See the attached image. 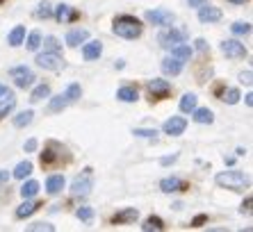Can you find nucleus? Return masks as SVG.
<instances>
[{"instance_id":"nucleus-37","label":"nucleus","mask_w":253,"mask_h":232,"mask_svg":"<svg viewBox=\"0 0 253 232\" xmlns=\"http://www.w3.org/2000/svg\"><path fill=\"white\" fill-rule=\"evenodd\" d=\"M57 153L53 151V148H46V151L42 153V164L43 166H48V164H53V162H57Z\"/></svg>"},{"instance_id":"nucleus-32","label":"nucleus","mask_w":253,"mask_h":232,"mask_svg":"<svg viewBox=\"0 0 253 232\" xmlns=\"http://www.w3.org/2000/svg\"><path fill=\"white\" fill-rule=\"evenodd\" d=\"M14 107H16V100H14V96H5V98L0 100V118L9 114Z\"/></svg>"},{"instance_id":"nucleus-29","label":"nucleus","mask_w":253,"mask_h":232,"mask_svg":"<svg viewBox=\"0 0 253 232\" xmlns=\"http://www.w3.org/2000/svg\"><path fill=\"white\" fill-rule=\"evenodd\" d=\"M64 96H66V100H69V105H71V103H76V100L83 96V89H80V84H78V82H71L69 87H66Z\"/></svg>"},{"instance_id":"nucleus-14","label":"nucleus","mask_w":253,"mask_h":232,"mask_svg":"<svg viewBox=\"0 0 253 232\" xmlns=\"http://www.w3.org/2000/svg\"><path fill=\"white\" fill-rule=\"evenodd\" d=\"M137 216H139V212H137L135 207H126V209H121V212H117V214L112 216V223H114V226H121V223H132Z\"/></svg>"},{"instance_id":"nucleus-46","label":"nucleus","mask_w":253,"mask_h":232,"mask_svg":"<svg viewBox=\"0 0 253 232\" xmlns=\"http://www.w3.org/2000/svg\"><path fill=\"white\" fill-rule=\"evenodd\" d=\"M196 48H199L201 52H206V50H208V43H206V39H196Z\"/></svg>"},{"instance_id":"nucleus-16","label":"nucleus","mask_w":253,"mask_h":232,"mask_svg":"<svg viewBox=\"0 0 253 232\" xmlns=\"http://www.w3.org/2000/svg\"><path fill=\"white\" fill-rule=\"evenodd\" d=\"M89 39V32L84 28H78V30H71L69 35H66V46L76 48L80 46V43H84V41Z\"/></svg>"},{"instance_id":"nucleus-40","label":"nucleus","mask_w":253,"mask_h":232,"mask_svg":"<svg viewBox=\"0 0 253 232\" xmlns=\"http://www.w3.org/2000/svg\"><path fill=\"white\" fill-rule=\"evenodd\" d=\"M76 216L80 221H91L94 219V209L91 207H80V209H76Z\"/></svg>"},{"instance_id":"nucleus-12","label":"nucleus","mask_w":253,"mask_h":232,"mask_svg":"<svg viewBox=\"0 0 253 232\" xmlns=\"http://www.w3.org/2000/svg\"><path fill=\"white\" fill-rule=\"evenodd\" d=\"M183 59L176 57V55H171V57H165L162 59V71H165L167 76H178L180 71H183Z\"/></svg>"},{"instance_id":"nucleus-36","label":"nucleus","mask_w":253,"mask_h":232,"mask_svg":"<svg viewBox=\"0 0 253 232\" xmlns=\"http://www.w3.org/2000/svg\"><path fill=\"white\" fill-rule=\"evenodd\" d=\"M37 18H50L53 16V7H50V2H42V5L37 7Z\"/></svg>"},{"instance_id":"nucleus-3","label":"nucleus","mask_w":253,"mask_h":232,"mask_svg":"<svg viewBox=\"0 0 253 232\" xmlns=\"http://www.w3.org/2000/svg\"><path fill=\"white\" fill-rule=\"evenodd\" d=\"M91 187H94V178H91V168H84L83 175H78L76 180L71 182V196H89V192H91Z\"/></svg>"},{"instance_id":"nucleus-18","label":"nucleus","mask_w":253,"mask_h":232,"mask_svg":"<svg viewBox=\"0 0 253 232\" xmlns=\"http://www.w3.org/2000/svg\"><path fill=\"white\" fill-rule=\"evenodd\" d=\"M66 187V180H64V175H50L46 180V192L50 193V196H55V193H59L62 189Z\"/></svg>"},{"instance_id":"nucleus-22","label":"nucleus","mask_w":253,"mask_h":232,"mask_svg":"<svg viewBox=\"0 0 253 232\" xmlns=\"http://www.w3.org/2000/svg\"><path fill=\"white\" fill-rule=\"evenodd\" d=\"M141 230L144 232H162L165 230V221L160 219V216H148L146 221H144V226H141Z\"/></svg>"},{"instance_id":"nucleus-8","label":"nucleus","mask_w":253,"mask_h":232,"mask_svg":"<svg viewBox=\"0 0 253 232\" xmlns=\"http://www.w3.org/2000/svg\"><path fill=\"white\" fill-rule=\"evenodd\" d=\"M221 52H224L228 59H244L247 57V48H244V43H240L237 39L221 41Z\"/></svg>"},{"instance_id":"nucleus-28","label":"nucleus","mask_w":253,"mask_h":232,"mask_svg":"<svg viewBox=\"0 0 253 232\" xmlns=\"http://www.w3.org/2000/svg\"><path fill=\"white\" fill-rule=\"evenodd\" d=\"M37 193H39V182L37 180H28L23 187H21V196H23V200L25 198H35Z\"/></svg>"},{"instance_id":"nucleus-2","label":"nucleus","mask_w":253,"mask_h":232,"mask_svg":"<svg viewBox=\"0 0 253 232\" xmlns=\"http://www.w3.org/2000/svg\"><path fill=\"white\" fill-rule=\"evenodd\" d=\"M214 182L224 189H230V192H244L249 187V178L242 171H221V173H217Z\"/></svg>"},{"instance_id":"nucleus-20","label":"nucleus","mask_w":253,"mask_h":232,"mask_svg":"<svg viewBox=\"0 0 253 232\" xmlns=\"http://www.w3.org/2000/svg\"><path fill=\"white\" fill-rule=\"evenodd\" d=\"M192 114H194V121L201 123V125H210V123L214 121V114H212V110H208V107H196Z\"/></svg>"},{"instance_id":"nucleus-10","label":"nucleus","mask_w":253,"mask_h":232,"mask_svg":"<svg viewBox=\"0 0 253 232\" xmlns=\"http://www.w3.org/2000/svg\"><path fill=\"white\" fill-rule=\"evenodd\" d=\"M185 128H187V118H183V116H171L169 121H165V125H162V132L169 134V137H180V134L185 132Z\"/></svg>"},{"instance_id":"nucleus-51","label":"nucleus","mask_w":253,"mask_h":232,"mask_svg":"<svg viewBox=\"0 0 253 232\" xmlns=\"http://www.w3.org/2000/svg\"><path fill=\"white\" fill-rule=\"evenodd\" d=\"M244 98H247V105H249V107H251V105H253V93H247Z\"/></svg>"},{"instance_id":"nucleus-35","label":"nucleus","mask_w":253,"mask_h":232,"mask_svg":"<svg viewBox=\"0 0 253 232\" xmlns=\"http://www.w3.org/2000/svg\"><path fill=\"white\" fill-rule=\"evenodd\" d=\"M43 48H46L48 52H59L62 50V43H59L55 37H46V39H43Z\"/></svg>"},{"instance_id":"nucleus-30","label":"nucleus","mask_w":253,"mask_h":232,"mask_svg":"<svg viewBox=\"0 0 253 232\" xmlns=\"http://www.w3.org/2000/svg\"><path fill=\"white\" fill-rule=\"evenodd\" d=\"M30 173H32V162H28V159L21 162L16 168H14V178H18V180H25Z\"/></svg>"},{"instance_id":"nucleus-49","label":"nucleus","mask_w":253,"mask_h":232,"mask_svg":"<svg viewBox=\"0 0 253 232\" xmlns=\"http://www.w3.org/2000/svg\"><path fill=\"white\" fill-rule=\"evenodd\" d=\"M5 96H12V91H9L5 84H0V98H5Z\"/></svg>"},{"instance_id":"nucleus-4","label":"nucleus","mask_w":253,"mask_h":232,"mask_svg":"<svg viewBox=\"0 0 253 232\" xmlns=\"http://www.w3.org/2000/svg\"><path fill=\"white\" fill-rule=\"evenodd\" d=\"M37 66H39V69H43V71H55V73H57V71H62L64 69V59L59 57V52H42V55H37Z\"/></svg>"},{"instance_id":"nucleus-26","label":"nucleus","mask_w":253,"mask_h":232,"mask_svg":"<svg viewBox=\"0 0 253 232\" xmlns=\"http://www.w3.org/2000/svg\"><path fill=\"white\" fill-rule=\"evenodd\" d=\"M171 55H176V57H180L183 62H187L189 57H192V48H189V43H176V46L171 48Z\"/></svg>"},{"instance_id":"nucleus-44","label":"nucleus","mask_w":253,"mask_h":232,"mask_svg":"<svg viewBox=\"0 0 253 232\" xmlns=\"http://www.w3.org/2000/svg\"><path fill=\"white\" fill-rule=\"evenodd\" d=\"M37 146H39V144H37V139H28V141H25V151H28V153H35Z\"/></svg>"},{"instance_id":"nucleus-1","label":"nucleus","mask_w":253,"mask_h":232,"mask_svg":"<svg viewBox=\"0 0 253 232\" xmlns=\"http://www.w3.org/2000/svg\"><path fill=\"white\" fill-rule=\"evenodd\" d=\"M141 30H144V25H141L139 18L128 16V14L114 18V23H112V32L117 37H124V39H137L141 35Z\"/></svg>"},{"instance_id":"nucleus-39","label":"nucleus","mask_w":253,"mask_h":232,"mask_svg":"<svg viewBox=\"0 0 253 232\" xmlns=\"http://www.w3.org/2000/svg\"><path fill=\"white\" fill-rule=\"evenodd\" d=\"M28 232H55V226H50V223H35V226H28Z\"/></svg>"},{"instance_id":"nucleus-15","label":"nucleus","mask_w":253,"mask_h":232,"mask_svg":"<svg viewBox=\"0 0 253 232\" xmlns=\"http://www.w3.org/2000/svg\"><path fill=\"white\" fill-rule=\"evenodd\" d=\"M160 189H162L165 193L183 192V189H185V182L180 180V178H176V175H171V178H165V180L160 182Z\"/></svg>"},{"instance_id":"nucleus-7","label":"nucleus","mask_w":253,"mask_h":232,"mask_svg":"<svg viewBox=\"0 0 253 232\" xmlns=\"http://www.w3.org/2000/svg\"><path fill=\"white\" fill-rule=\"evenodd\" d=\"M183 39H185V35L180 32V30L173 28V25H167V30H162V32H160V37H158L160 46L167 48V50H171V48L176 46V43H180Z\"/></svg>"},{"instance_id":"nucleus-47","label":"nucleus","mask_w":253,"mask_h":232,"mask_svg":"<svg viewBox=\"0 0 253 232\" xmlns=\"http://www.w3.org/2000/svg\"><path fill=\"white\" fill-rule=\"evenodd\" d=\"M206 2H208V0H187V5L189 7H196V9H199L201 5H206Z\"/></svg>"},{"instance_id":"nucleus-42","label":"nucleus","mask_w":253,"mask_h":232,"mask_svg":"<svg viewBox=\"0 0 253 232\" xmlns=\"http://www.w3.org/2000/svg\"><path fill=\"white\" fill-rule=\"evenodd\" d=\"M240 82H242V84H251V82H253V73H251V71H242V73H240Z\"/></svg>"},{"instance_id":"nucleus-9","label":"nucleus","mask_w":253,"mask_h":232,"mask_svg":"<svg viewBox=\"0 0 253 232\" xmlns=\"http://www.w3.org/2000/svg\"><path fill=\"white\" fill-rule=\"evenodd\" d=\"M148 93H151V98H155V100L167 98V96L171 93V82L169 80H160V77H153V80L148 82Z\"/></svg>"},{"instance_id":"nucleus-45","label":"nucleus","mask_w":253,"mask_h":232,"mask_svg":"<svg viewBox=\"0 0 253 232\" xmlns=\"http://www.w3.org/2000/svg\"><path fill=\"white\" fill-rule=\"evenodd\" d=\"M203 223H206V216H203V214H199L194 221H192V226H194V228H201Z\"/></svg>"},{"instance_id":"nucleus-38","label":"nucleus","mask_w":253,"mask_h":232,"mask_svg":"<svg viewBox=\"0 0 253 232\" xmlns=\"http://www.w3.org/2000/svg\"><path fill=\"white\" fill-rule=\"evenodd\" d=\"M132 134H135V137H144V139H155V137H158V130H148V128H137V130H132Z\"/></svg>"},{"instance_id":"nucleus-24","label":"nucleus","mask_w":253,"mask_h":232,"mask_svg":"<svg viewBox=\"0 0 253 232\" xmlns=\"http://www.w3.org/2000/svg\"><path fill=\"white\" fill-rule=\"evenodd\" d=\"M37 209H39V205H37V203H30V198H25V203L16 209V219H28V216L35 214Z\"/></svg>"},{"instance_id":"nucleus-34","label":"nucleus","mask_w":253,"mask_h":232,"mask_svg":"<svg viewBox=\"0 0 253 232\" xmlns=\"http://www.w3.org/2000/svg\"><path fill=\"white\" fill-rule=\"evenodd\" d=\"M221 100L228 105H235L237 100H240V91H237V89H226V91L221 93Z\"/></svg>"},{"instance_id":"nucleus-25","label":"nucleus","mask_w":253,"mask_h":232,"mask_svg":"<svg viewBox=\"0 0 253 232\" xmlns=\"http://www.w3.org/2000/svg\"><path fill=\"white\" fill-rule=\"evenodd\" d=\"M43 98H50V87L48 84H37L35 89H32V93H30V100L32 103H39V100Z\"/></svg>"},{"instance_id":"nucleus-50","label":"nucleus","mask_w":253,"mask_h":232,"mask_svg":"<svg viewBox=\"0 0 253 232\" xmlns=\"http://www.w3.org/2000/svg\"><path fill=\"white\" fill-rule=\"evenodd\" d=\"M176 159H178V155H171V157H162V164H165V166H167V164L176 162Z\"/></svg>"},{"instance_id":"nucleus-17","label":"nucleus","mask_w":253,"mask_h":232,"mask_svg":"<svg viewBox=\"0 0 253 232\" xmlns=\"http://www.w3.org/2000/svg\"><path fill=\"white\" fill-rule=\"evenodd\" d=\"M55 18H57L59 23H69V21H76L78 18V12L71 5H59L55 9Z\"/></svg>"},{"instance_id":"nucleus-23","label":"nucleus","mask_w":253,"mask_h":232,"mask_svg":"<svg viewBox=\"0 0 253 232\" xmlns=\"http://www.w3.org/2000/svg\"><path fill=\"white\" fill-rule=\"evenodd\" d=\"M7 41H9V46H14V48L21 46V43L25 41V28H23V25H16V28L9 32V39H7Z\"/></svg>"},{"instance_id":"nucleus-6","label":"nucleus","mask_w":253,"mask_h":232,"mask_svg":"<svg viewBox=\"0 0 253 232\" xmlns=\"http://www.w3.org/2000/svg\"><path fill=\"white\" fill-rule=\"evenodd\" d=\"M146 21H148V23H153V25H162V28H167V25H173L176 14L169 12V9L158 7V9H148V12H146Z\"/></svg>"},{"instance_id":"nucleus-31","label":"nucleus","mask_w":253,"mask_h":232,"mask_svg":"<svg viewBox=\"0 0 253 232\" xmlns=\"http://www.w3.org/2000/svg\"><path fill=\"white\" fill-rule=\"evenodd\" d=\"M25 43V48H28V50H39V46H42V35H39V32H30L28 35V39L23 41Z\"/></svg>"},{"instance_id":"nucleus-48","label":"nucleus","mask_w":253,"mask_h":232,"mask_svg":"<svg viewBox=\"0 0 253 232\" xmlns=\"http://www.w3.org/2000/svg\"><path fill=\"white\" fill-rule=\"evenodd\" d=\"M9 180V173H7L5 168H0V185H2V182H7Z\"/></svg>"},{"instance_id":"nucleus-13","label":"nucleus","mask_w":253,"mask_h":232,"mask_svg":"<svg viewBox=\"0 0 253 232\" xmlns=\"http://www.w3.org/2000/svg\"><path fill=\"white\" fill-rule=\"evenodd\" d=\"M100 55H103V43H100V41H89V43H84L83 57L87 59V62H94Z\"/></svg>"},{"instance_id":"nucleus-33","label":"nucleus","mask_w":253,"mask_h":232,"mask_svg":"<svg viewBox=\"0 0 253 232\" xmlns=\"http://www.w3.org/2000/svg\"><path fill=\"white\" fill-rule=\"evenodd\" d=\"M66 105H69V100H66V96L64 93H59V96H55V98H50V105H48V107H50V112H62L66 107Z\"/></svg>"},{"instance_id":"nucleus-21","label":"nucleus","mask_w":253,"mask_h":232,"mask_svg":"<svg viewBox=\"0 0 253 232\" xmlns=\"http://www.w3.org/2000/svg\"><path fill=\"white\" fill-rule=\"evenodd\" d=\"M196 103H199V98H196L194 93H185L183 98H180V103H178V107H180V112H185V114H192V112L196 110Z\"/></svg>"},{"instance_id":"nucleus-41","label":"nucleus","mask_w":253,"mask_h":232,"mask_svg":"<svg viewBox=\"0 0 253 232\" xmlns=\"http://www.w3.org/2000/svg\"><path fill=\"white\" fill-rule=\"evenodd\" d=\"M230 30H233V35H249L251 32V23H235Z\"/></svg>"},{"instance_id":"nucleus-43","label":"nucleus","mask_w":253,"mask_h":232,"mask_svg":"<svg viewBox=\"0 0 253 232\" xmlns=\"http://www.w3.org/2000/svg\"><path fill=\"white\" fill-rule=\"evenodd\" d=\"M251 205H253V198L249 196L247 200H244V203H242V207H240V212L242 214H251Z\"/></svg>"},{"instance_id":"nucleus-27","label":"nucleus","mask_w":253,"mask_h":232,"mask_svg":"<svg viewBox=\"0 0 253 232\" xmlns=\"http://www.w3.org/2000/svg\"><path fill=\"white\" fill-rule=\"evenodd\" d=\"M32 118H35V112L25 110V112H21V114L14 116V125H16V128H25V125H30V123H32Z\"/></svg>"},{"instance_id":"nucleus-5","label":"nucleus","mask_w":253,"mask_h":232,"mask_svg":"<svg viewBox=\"0 0 253 232\" xmlns=\"http://www.w3.org/2000/svg\"><path fill=\"white\" fill-rule=\"evenodd\" d=\"M9 76H12L14 84H16L18 89H28L35 84V73H32V69H28V66H14L12 71H9Z\"/></svg>"},{"instance_id":"nucleus-11","label":"nucleus","mask_w":253,"mask_h":232,"mask_svg":"<svg viewBox=\"0 0 253 232\" xmlns=\"http://www.w3.org/2000/svg\"><path fill=\"white\" fill-rule=\"evenodd\" d=\"M199 21L201 23H217V21H221V9L206 2L199 7Z\"/></svg>"},{"instance_id":"nucleus-52","label":"nucleus","mask_w":253,"mask_h":232,"mask_svg":"<svg viewBox=\"0 0 253 232\" xmlns=\"http://www.w3.org/2000/svg\"><path fill=\"white\" fill-rule=\"evenodd\" d=\"M228 2H233V5H244V2H249V0H228Z\"/></svg>"},{"instance_id":"nucleus-19","label":"nucleus","mask_w":253,"mask_h":232,"mask_svg":"<svg viewBox=\"0 0 253 232\" xmlns=\"http://www.w3.org/2000/svg\"><path fill=\"white\" fill-rule=\"evenodd\" d=\"M117 98L121 100V103H137V100H139V91H137L135 87H121L117 91Z\"/></svg>"}]
</instances>
